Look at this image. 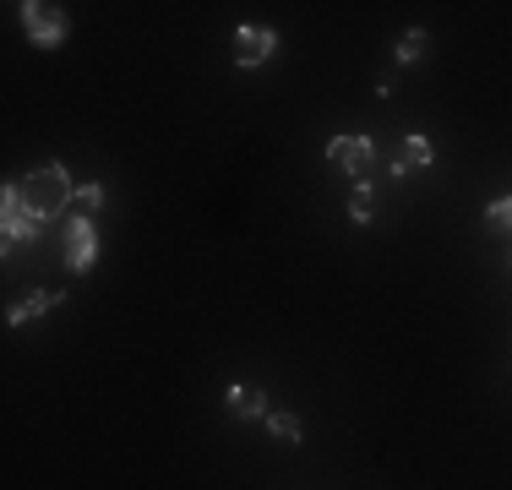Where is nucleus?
Wrapping results in <instances>:
<instances>
[{
	"label": "nucleus",
	"mask_w": 512,
	"mask_h": 490,
	"mask_svg": "<svg viewBox=\"0 0 512 490\" xmlns=\"http://www.w3.org/2000/svg\"><path fill=\"white\" fill-rule=\"evenodd\" d=\"M22 202H28L39 218L66 213V207L77 202V186H71L66 164H39V169H33V175L22 180Z\"/></svg>",
	"instance_id": "nucleus-1"
},
{
	"label": "nucleus",
	"mask_w": 512,
	"mask_h": 490,
	"mask_svg": "<svg viewBox=\"0 0 512 490\" xmlns=\"http://www.w3.org/2000/svg\"><path fill=\"white\" fill-rule=\"evenodd\" d=\"M0 229H6V251H11L17 240H39V235H44V218L33 213L28 202H22V180L0 191Z\"/></svg>",
	"instance_id": "nucleus-2"
},
{
	"label": "nucleus",
	"mask_w": 512,
	"mask_h": 490,
	"mask_svg": "<svg viewBox=\"0 0 512 490\" xmlns=\"http://www.w3.org/2000/svg\"><path fill=\"white\" fill-rule=\"evenodd\" d=\"M22 28H28L33 44L55 49L60 39H66V11L50 6V0H28V6H22Z\"/></svg>",
	"instance_id": "nucleus-3"
},
{
	"label": "nucleus",
	"mask_w": 512,
	"mask_h": 490,
	"mask_svg": "<svg viewBox=\"0 0 512 490\" xmlns=\"http://www.w3.org/2000/svg\"><path fill=\"white\" fill-rule=\"evenodd\" d=\"M327 158L365 180V175H371V164H376V147H371V137H333V142H327Z\"/></svg>",
	"instance_id": "nucleus-4"
},
{
	"label": "nucleus",
	"mask_w": 512,
	"mask_h": 490,
	"mask_svg": "<svg viewBox=\"0 0 512 490\" xmlns=\"http://www.w3.org/2000/svg\"><path fill=\"white\" fill-rule=\"evenodd\" d=\"M273 49H278V33L273 28H240L235 33V66H267L273 60Z\"/></svg>",
	"instance_id": "nucleus-5"
},
{
	"label": "nucleus",
	"mask_w": 512,
	"mask_h": 490,
	"mask_svg": "<svg viewBox=\"0 0 512 490\" xmlns=\"http://www.w3.org/2000/svg\"><path fill=\"white\" fill-rule=\"evenodd\" d=\"M93 256H99V229H93L88 218H77V224L66 229V267L71 273H88Z\"/></svg>",
	"instance_id": "nucleus-6"
},
{
	"label": "nucleus",
	"mask_w": 512,
	"mask_h": 490,
	"mask_svg": "<svg viewBox=\"0 0 512 490\" xmlns=\"http://www.w3.org/2000/svg\"><path fill=\"white\" fill-rule=\"evenodd\" d=\"M436 164V147H431V137H404V147H398V158H393V175H409V169H431Z\"/></svg>",
	"instance_id": "nucleus-7"
},
{
	"label": "nucleus",
	"mask_w": 512,
	"mask_h": 490,
	"mask_svg": "<svg viewBox=\"0 0 512 490\" xmlns=\"http://www.w3.org/2000/svg\"><path fill=\"white\" fill-rule=\"evenodd\" d=\"M60 300H66L60 289H39V294H28L22 305H11V311H6V327H22V322H33V316H44V311H50V305H60Z\"/></svg>",
	"instance_id": "nucleus-8"
},
{
	"label": "nucleus",
	"mask_w": 512,
	"mask_h": 490,
	"mask_svg": "<svg viewBox=\"0 0 512 490\" xmlns=\"http://www.w3.org/2000/svg\"><path fill=\"white\" fill-rule=\"evenodd\" d=\"M229 414H235V420H262L267 392L262 387H229Z\"/></svg>",
	"instance_id": "nucleus-9"
},
{
	"label": "nucleus",
	"mask_w": 512,
	"mask_h": 490,
	"mask_svg": "<svg viewBox=\"0 0 512 490\" xmlns=\"http://www.w3.org/2000/svg\"><path fill=\"white\" fill-rule=\"evenodd\" d=\"M425 55H431V33L425 28H414L398 39V60H404V66H414V60H425Z\"/></svg>",
	"instance_id": "nucleus-10"
},
{
	"label": "nucleus",
	"mask_w": 512,
	"mask_h": 490,
	"mask_svg": "<svg viewBox=\"0 0 512 490\" xmlns=\"http://www.w3.org/2000/svg\"><path fill=\"white\" fill-rule=\"evenodd\" d=\"M371 213H376V202H371V186H355V196H349V218H355V224H371Z\"/></svg>",
	"instance_id": "nucleus-11"
},
{
	"label": "nucleus",
	"mask_w": 512,
	"mask_h": 490,
	"mask_svg": "<svg viewBox=\"0 0 512 490\" xmlns=\"http://www.w3.org/2000/svg\"><path fill=\"white\" fill-rule=\"evenodd\" d=\"M485 224L502 229V235H512V196H496V202L485 207Z\"/></svg>",
	"instance_id": "nucleus-12"
},
{
	"label": "nucleus",
	"mask_w": 512,
	"mask_h": 490,
	"mask_svg": "<svg viewBox=\"0 0 512 490\" xmlns=\"http://www.w3.org/2000/svg\"><path fill=\"white\" fill-rule=\"evenodd\" d=\"M99 207H104V186H99V180H88V186H77V213H82V218H93Z\"/></svg>",
	"instance_id": "nucleus-13"
},
{
	"label": "nucleus",
	"mask_w": 512,
	"mask_h": 490,
	"mask_svg": "<svg viewBox=\"0 0 512 490\" xmlns=\"http://www.w3.org/2000/svg\"><path fill=\"white\" fill-rule=\"evenodd\" d=\"M267 431H273V441H300V420L295 414H267Z\"/></svg>",
	"instance_id": "nucleus-14"
}]
</instances>
